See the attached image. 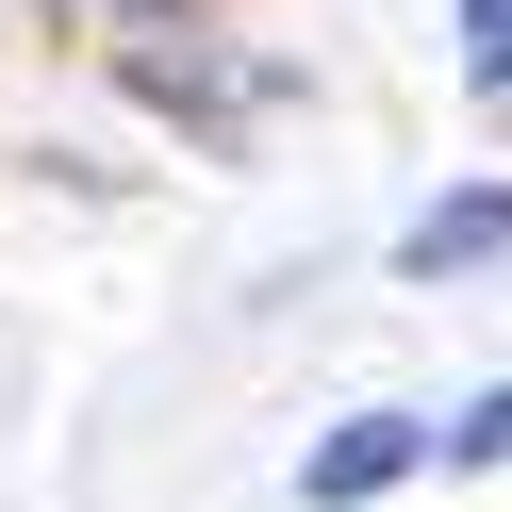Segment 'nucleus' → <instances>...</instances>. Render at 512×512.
<instances>
[{"label":"nucleus","mask_w":512,"mask_h":512,"mask_svg":"<svg viewBox=\"0 0 512 512\" xmlns=\"http://www.w3.org/2000/svg\"><path fill=\"white\" fill-rule=\"evenodd\" d=\"M463 67H479V83L512 100V0H463Z\"/></svg>","instance_id":"3"},{"label":"nucleus","mask_w":512,"mask_h":512,"mask_svg":"<svg viewBox=\"0 0 512 512\" xmlns=\"http://www.w3.org/2000/svg\"><path fill=\"white\" fill-rule=\"evenodd\" d=\"M413 463H430V430H413V413H347V430L298 463V496H314V512H347V496H397Z\"/></svg>","instance_id":"1"},{"label":"nucleus","mask_w":512,"mask_h":512,"mask_svg":"<svg viewBox=\"0 0 512 512\" xmlns=\"http://www.w3.org/2000/svg\"><path fill=\"white\" fill-rule=\"evenodd\" d=\"M446 446H463V463H512V397H479V413H463Z\"/></svg>","instance_id":"4"},{"label":"nucleus","mask_w":512,"mask_h":512,"mask_svg":"<svg viewBox=\"0 0 512 512\" xmlns=\"http://www.w3.org/2000/svg\"><path fill=\"white\" fill-rule=\"evenodd\" d=\"M496 248H512V182H479V199H430V215H413L397 265L413 281H463V265H496Z\"/></svg>","instance_id":"2"}]
</instances>
